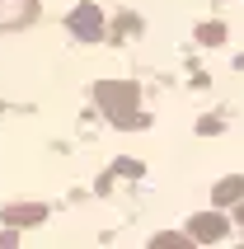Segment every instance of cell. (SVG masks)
<instances>
[{"label":"cell","mask_w":244,"mask_h":249,"mask_svg":"<svg viewBox=\"0 0 244 249\" xmlns=\"http://www.w3.org/2000/svg\"><path fill=\"white\" fill-rule=\"evenodd\" d=\"M99 104L108 108V118L118 127H132L141 123V94H136V85H99Z\"/></svg>","instance_id":"6da1fadb"},{"label":"cell","mask_w":244,"mask_h":249,"mask_svg":"<svg viewBox=\"0 0 244 249\" xmlns=\"http://www.w3.org/2000/svg\"><path fill=\"white\" fill-rule=\"evenodd\" d=\"M70 33H75V38H99V33H104V14H99L94 5H80V10L70 14Z\"/></svg>","instance_id":"7a4b0ae2"},{"label":"cell","mask_w":244,"mask_h":249,"mask_svg":"<svg viewBox=\"0 0 244 249\" xmlns=\"http://www.w3.org/2000/svg\"><path fill=\"white\" fill-rule=\"evenodd\" d=\"M226 235V221H221L216 212H202V216H192V240H221Z\"/></svg>","instance_id":"3957f363"},{"label":"cell","mask_w":244,"mask_h":249,"mask_svg":"<svg viewBox=\"0 0 244 249\" xmlns=\"http://www.w3.org/2000/svg\"><path fill=\"white\" fill-rule=\"evenodd\" d=\"M240 197H244V179H226L216 188V202H240Z\"/></svg>","instance_id":"277c9868"},{"label":"cell","mask_w":244,"mask_h":249,"mask_svg":"<svg viewBox=\"0 0 244 249\" xmlns=\"http://www.w3.org/2000/svg\"><path fill=\"white\" fill-rule=\"evenodd\" d=\"M10 221H14V226H38V221H42V207H14Z\"/></svg>","instance_id":"5b68a950"},{"label":"cell","mask_w":244,"mask_h":249,"mask_svg":"<svg viewBox=\"0 0 244 249\" xmlns=\"http://www.w3.org/2000/svg\"><path fill=\"white\" fill-rule=\"evenodd\" d=\"M221 38H226V33H221V24H207V28H202V42H221Z\"/></svg>","instance_id":"8992f818"}]
</instances>
